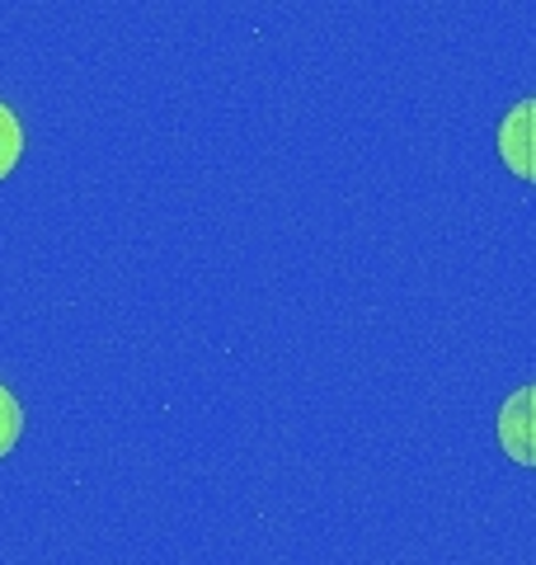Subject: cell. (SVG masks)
Here are the masks:
<instances>
[{
  "label": "cell",
  "instance_id": "2",
  "mask_svg": "<svg viewBox=\"0 0 536 565\" xmlns=\"http://www.w3.org/2000/svg\"><path fill=\"white\" fill-rule=\"evenodd\" d=\"M499 156L508 161L513 174L536 184V95L513 104L508 118L499 122Z\"/></svg>",
  "mask_w": 536,
  "mask_h": 565
},
{
  "label": "cell",
  "instance_id": "4",
  "mask_svg": "<svg viewBox=\"0 0 536 565\" xmlns=\"http://www.w3.org/2000/svg\"><path fill=\"white\" fill-rule=\"evenodd\" d=\"M20 434H24V405L0 386V457L20 444Z\"/></svg>",
  "mask_w": 536,
  "mask_h": 565
},
{
  "label": "cell",
  "instance_id": "1",
  "mask_svg": "<svg viewBox=\"0 0 536 565\" xmlns=\"http://www.w3.org/2000/svg\"><path fill=\"white\" fill-rule=\"evenodd\" d=\"M499 444H504L513 462L536 467V382L517 386L504 401V411H499Z\"/></svg>",
  "mask_w": 536,
  "mask_h": 565
},
{
  "label": "cell",
  "instance_id": "3",
  "mask_svg": "<svg viewBox=\"0 0 536 565\" xmlns=\"http://www.w3.org/2000/svg\"><path fill=\"white\" fill-rule=\"evenodd\" d=\"M20 151H24V128H20V118H14L10 104L0 99V180L20 166Z\"/></svg>",
  "mask_w": 536,
  "mask_h": 565
}]
</instances>
